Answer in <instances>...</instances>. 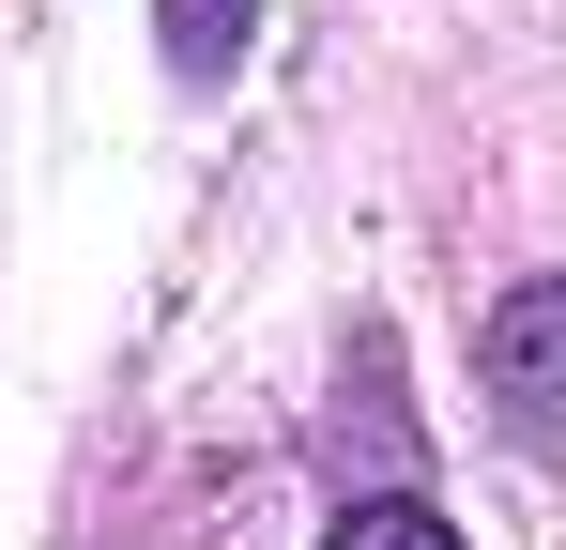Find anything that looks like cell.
<instances>
[{
  "instance_id": "obj_2",
  "label": "cell",
  "mask_w": 566,
  "mask_h": 550,
  "mask_svg": "<svg viewBox=\"0 0 566 550\" xmlns=\"http://www.w3.org/2000/svg\"><path fill=\"white\" fill-rule=\"evenodd\" d=\"M154 31H169V77H185V92H214L230 62H245L261 0H154Z\"/></svg>"
},
{
  "instance_id": "obj_3",
  "label": "cell",
  "mask_w": 566,
  "mask_h": 550,
  "mask_svg": "<svg viewBox=\"0 0 566 550\" xmlns=\"http://www.w3.org/2000/svg\"><path fill=\"white\" fill-rule=\"evenodd\" d=\"M322 550H460V520H444V505H413V489H368Z\"/></svg>"
},
{
  "instance_id": "obj_1",
  "label": "cell",
  "mask_w": 566,
  "mask_h": 550,
  "mask_svg": "<svg viewBox=\"0 0 566 550\" xmlns=\"http://www.w3.org/2000/svg\"><path fill=\"white\" fill-rule=\"evenodd\" d=\"M490 382H505L521 413H566V275L505 290V321H490Z\"/></svg>"
}]
</instances>
